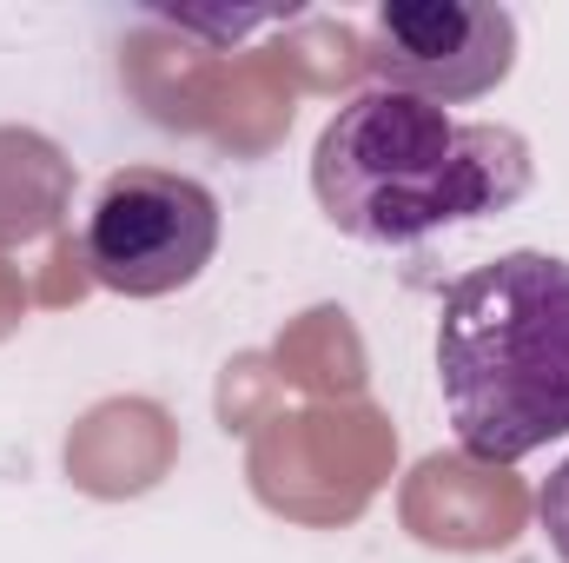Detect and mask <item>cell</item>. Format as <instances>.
<instances>
[{"label":"cell","instance_id":"6da1fadb","mask_svg":"<svg viewBox=\"0 0 569 563\" xmlns=\"http://www.w3.org/2000/svg\"><path fill=\"white\" fill-rule=\"evenodd\" d=\"M537 179L530 140L497 120H457L398 87L351 93L311 146L318 213L358 246H425L450 226L510 213Z\"/></svg>","mask_w":569,"mask_h":563},{"label":"cell","instance_id":"7a4b0ae2","mask_svg":"<svg viewBox=\"0 0 569 563\" xmlns=\"http://www.w3.org/2000/svg\"><path fill=\"white\" fill-rule=\"evenodd\" d=\"M437 392L477 464L569 437V259L503 253L437 305Z\"/></svg>","mask_w":569,"mask_h":563},{"label":"cell","instance_id":"3957f363","mask_svg":"<svg viewBox=\"0 0 569 563\" xmlns=\"http://www.w3.org/2000/svg\"><path fill=\"white\" fill-rule=\"evenodd\" d=\"M219 233L226 213L206 179L166 166H120L87 206L80 259L120 298H166L212 266Z\"/></svg>","mask_w":569,"mask_h":563},{"label":"cell","instance_id":"277c9868","mask_svg":"<svg viewBox=\"0 0 569 563\" xmlns=\"http://www.w3.org/2000/svg\"><path fill=\"white\" fill-rule=\"evenodd\" d=\"M378 87L418 93L430 107L483 100L517 67V13L483 0H385L365 27Z\"/></svg>","mask_w":569,"mask_h":563},{"label":"cell","instance_id":"5b68a950","mask_svg":"<svg viewBox=\"0 0 569 563\" xmlns=\"http://www.w3.org/2000/svg\"><path fill=\"white\" fill-rule=\"evenodd\" d=\"M537 524H543V537H550V551L569 563V457L543 477V491H537Z\"/></svg>","mask_w":569,"mask_h":563}]
</instances>
